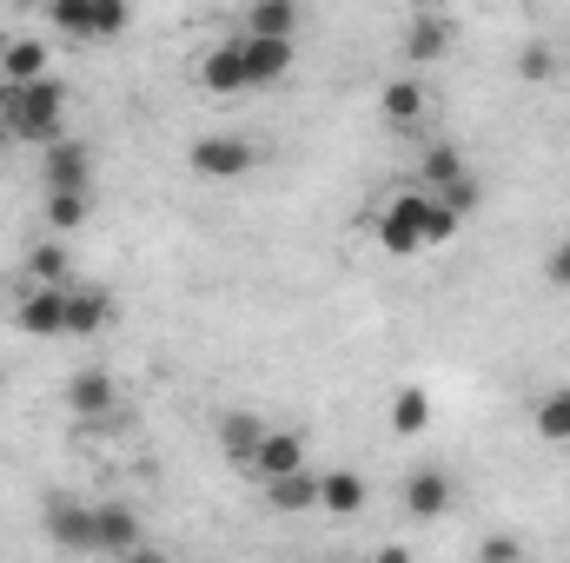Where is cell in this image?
I'll return each instance as SVG.
<instances>
[{
  "label": "cell",
  "instance_id": "6da1fadb",
  "mask_svg": "<svg viewBox=\"0 0 570 563\" xmlns=\"http://www.w3.org/2000/svg\"><path fill=\"white\" fill-rule=\"evenodd\" d=\"M0 120H7V134H13V140H27V146L60 140V134H67V80H60V73L20 80V87L7 93Z\"/></svg>",
  "mask_w": 570,
  "mask_h": 563
},
{
  "label": "cell",
  "instance_id": "7a4b0ae2",
  "mask_svg": "<svg viewBox=\"0 0 570 563\" xmlns=\"http://www.w3.org/2000/svg\"><path fill=\"white\" fill-rule=\"evenodd\" d=\"M186 166H193V179L239 186L246 172H259V140H246V134H199L186 146Z\"/></svg>",
  "mask_w": 570,
  "mask_h": 563
},
{
  "label": "cell",
  "instance_id": "3957f363",
  "mask_svg": "<svg viewBox=\"0 0 570 563\" xmlns=\"http://www.w3.org/2000/svg\"><path fill=\"white\" fill-rule=\"evenodd\" d=\"M40 186L47 192H94V146L60 134L40 146Z\"/></svg>",
  "mask_w": 570,
  "mask_h": 563
},
{
  "label": "cell",
  "instance_id": "277c9868",
  "mask_svg": "<svg viewBox=\"0 0 570 563\" xmlns=\"http://www.w3.org/2000/svg\"><path fill=\"white\" fill-rule=\"evenodd\" d=\"M379 246L392 259H419L425 253V186L419 192H399L385 213H379Z\"/></svg>",
  "mask_w": 570,
  "mask_h": 563
},
{
  "label": "cell",
  "instance_id": "5b68a950",
  "mask_svg": "<svg viewBox=\"0 0 570 563\" xmlns=\"http://www.w3.org/2000/svg\"><path fill=\"white\" fill-rule=\"evenodd\" d=\"M199 87H206L213 100H226V93H253V80H246V33H226L219 47L199 53Z\"/></svg>",
  "mask_w": 570,
  "mask_h": 563
},
{
  "label": "cell",
  "instance_id": "8992f818",
  "mask_svg": "<svg viewBox=\"0 0 570 563\" xmlns=\"http://www.w3.org/2000/svg\"><path fill=\"white\" fill-rule=\"evenodd\" d=\"M13 325L27 338H67V285H20Z\"/></svg>",
  "mask_w": 570,
  "mask_h": 563
},
{
  "label": "cell",
  "instance_id": "52a82bcc",
  "mask_svg": "<svg viewBox=\"0 0 570 563\" xmlns=\"http://www.w3.org/2000/svg\"><path fill=\"white\" fill-rule=\"evenodd\" d=\"M40 524H47V537H53L60 551H100V537H94V504H73V497H47Z\"/></svg>",
  "mask_w": 570,
  "mask_h": 563
},
{
  "label": "cell",
  "instance_id": "ba28073f",
  "mask_svg": "<svg viewBox=\"0 0 570 563\" xmlns=\"http://www.w3.org/2000/svg\"><path fill=\"white\" fill-rule=\"evenodd\" d=\"M451 504H458V484H451V471H444V464H419V471L405 477V511H412L419 524L444 517Z\"/></svg>",
  "mask_w": 570,
  "mask_h": 563
},
{
  "label": "cell",
  "instance_id": "9c48e42d",
  "mask_svg": "<svg viewBox=\"0 0 570 563\" xmlns=\"http://www.w3.org/2000/svg\"><path fill=\"white\" fill-rule=\"evenodd\" d=\"M67 412L73 418H114V405H120V385H114V372H100V365H87V372H73L67 378Z\"/></svg>",
  "mask_w": 570,
  "mask_h": 563
},
{
  "label": "cell",
  "instance_id": "30bf717a",
  "mask_svg": "<svg viewBox=\"0 0 570 563\" xmlns=\"http://www.w3.org/2000/svg\"><path fill=\"white\" fill-rule=\"evenodd\" d=\"M292 60H298V40H285V33H246V80L253 87H279L285 73H292Z\"/></svg>",
  "mask_w": 570,
  "mask_h": 563
},
{
  "label": "cell",
  "instance_id": "8fae6325",
  "mask_svg": "<svg viewBox=\"0 0 570 563\" xmlns=\"http://www.w3.org/2000/svg\"><path fill=\"white\" fill-rule=\"evenodd\" d=\"M107 318H114V292L107 285L67 279V338H94V332H107Z\"/></svg>",
  "mask_w": 570,
  "mask_h": 563
},
{
  "label": "cell",
  "instance_id": "7c38bea8",
  "mask_svg": "<svg viewBox=\"0 0 570 563\" xmlns=\"http://www.w3.org/2000/svg\"><path fill=\"white\" fill-rule=\"evenodd\" d=\"M94 537H100L107 557H134V551H146V531H140V517H134L127 504H94Z\"/></svg>",
  "mask_w": 570,
  "mask_h": 563
},
{
  "label": "cell",
  "instance_id": "4fadbf2b",
  "mask_svg": "<svg viewBox=\"0 0 570 563\" xmlns=\"http://www.w3.org/2000/svg\"><path fill=\"white\" fill-rule=\"evenodd\" d=\"M298 20H305L298 0H246L239 7V33H285V40H298Z\"/></svg>",
  "mask_w": 570,
  "mask_h": 563
},
{
  "label": "cell",
  "instance_id": "5bb4252c",
  "mask_svg": "<svg viewBox=\"0 0 570 563\" xmlns=\"http://www.w3.org/2000/svg\"><path fill=\"white\" fill-rule=\"evenodd\" d=\"M372 504V484L358 477V471H325L318 477V511H332V517H358Z\"/></svg>",
  "mask_w": 570,
  "mask_h": 563
},
{
  "label": "cell",
  "instance_id": "9a60e30c",
  "mask_svg": "<svg viewBox=\"0 0 570 563\" xmlns=\"http://www.w3.org/2000/svg\"><path fill=\"white\" fill-rule=\"evenodd\" d=\"M451 33H458V27H451V20H444V13H412V33H405V53H412V60H419V67H431V60H444V53H451Z\"/></svg>",
  "mask_w": 570,
  "mask_h": 563
},
{
  "label": "cell",
  "instance_id": "2e32d148",
  "mask_svg": "<svg viewBox=\"0 0 570 563\" xmlns=\"http://www.w3.org/2000/svg\"><path fill=\"white\" fill-rule=\"evenodd\" d=\"M298 464H305V437H298V431H273V424H266L259 457H253V477H279V471H298Z\"/></svg>",
  "mask_w": 570,
  "mask_h": 563
},
{
  "label": "cell",
  "instance_id": "e0dca14e",
  "mask_svg": "<svg viewBox=\"0 0 570 563\" xmlns=\"http://www.w3.org/2000/svg\"><path fill=\"white\" fill-rule=\"evenodd\" d=\"M0 73L20 87V80H40V73H53V67H47V47H40L33 33H13V40H0Z\"/></svg>",
  "mask_w": 570,
  "mask_h": 563
},
{
  "label": "cell",
  "instance_id": "ac0fdd59",
  "mask_svg": "<svg viewBox=\"0 0 570 563\" xmlns=\"http://www.w3.org/2000/svg\"><path fill=\"white\" fill-rule=\"evenodd\" d=\"M67 279H73V246L53 233L27 253V285H67Z\"/></svg>",
  "mask_w": 570,
  "mask_h": 563
},
{
  "label": "cell",
  "instance_id": "d6986e66",
  "mask_svg": "<svg viewBox=\"0 0 570 563\" xmlns=\"http://www.w3.org/2000/svg\"><path fill=\"white\" fill-rule=\"evenodd\" d=\"M259 437H266V424L253 418V412H233V418H219V451H226L239 471H253V457H259Z\"/></svg>",
  "mask_w": 570,
  "mask_h": 563
},
{
  "label": "cell",
  "instance_id": "ffe728a7",
  "mask_svg": "<svg viewBox=\"0 0 570 563\" xmlns=\"http://www.w3.org/2000/svg\"><path fill=\"white\" fill-rule=\"evenodd\" d=\"M266 504H273V511H318V477H312L305 464L266 477Z\"/></svg>",
  "mask_w": 570,
  "mask_h": 563
},
{
  "label": "cell",
  "instance_id": "44dd1931",
  "mask_svg": "<svg viewBox=\"0 0 570 563\" xmlns=\"http://www.w3.org/2000/svg\"><path fill=\"white\" fill-rule=\"evenodd\" d=\"M425 107H431L425 80H392V87L379 93V113H385L392 127H419V120H425Z\"/></svg>",
  "mask_w": 570,
  "mask_h": 563
},
{
  "label": "cell",
  "instance_id": "7402d4cb",
  "mask_svg": "<svg viewBox=\"0 0 570 563\" xmlns=\"http://www.w3.org/2000/svg\"><path fill=\"white\" fill-rule=\"evenodd\" d=\"M431 431V392L425 385H399L392 392V437H425Z\"/></svg>",
  "mask_w": 570,
  "mask_h": 563
},
{
  "label": "cell",
  "instance_id": "603a6c76",
  "mask_svg": "<svg viewBox=\"0 0 570 563\" xmlns=\"http://www.w3.org/2000/svg\"><path fill=\"white\" fill-rule=\"evenodd\" d=\"M47 27H53V33H73V40H94L100 0H47Z\"/></svg>",
  "mask_w": 570,
  "mask_h": 563
},
{
  "label": "cell",
  "instance_id": "cb8c5ba5",
  "mask_svg": "<svg viewBox=\"0 0 570 563\" xmlns=\"http://www.w3.org/2000/svg\"><path fill=\"white\" fill-rule=\"evenodd\" d=\"M87 213H94V192H47V233L73 239L87 226Z\"/></svg>",
  "mask_w": 570,
  "mask_h": 563
},
{
  "label": "cell",
  "instance_id": "d4e9b609",
  "mask_svg": "<svg viewBox=\"0 0 570 563\" xmlns=\"http://www.w3.org/2000/svg\"><path fill=\"white\" fill-rule=\"evenodd\" d=\"M531 424H538V437H551V444H570V385L544 392V398H538V412H531Z\"/></svg>",
  "mask_w": 570,
  "mask_h": 563
},
{
  "label": "cell",
  "instance_id": "484cf974",
  "mask_svg": "<svg viewBox=\"0 0 570 563\" xmlns=\"http://www.w3.org/2000/svg\"><path fill=\"white\" fill-rule=\"evenodd\" d=\"M458 172H471L464 152H458L451 140H431L425 159H419V179H425V186H444V179H458Z\"/></svg>",
  "mask_w": 570,
  "mask_h": 563
},
{
  "label": "cell",
  "instance_id": "4316f807",
  "mask_svg": "<svg viewBox=\"0 0 570 563\" xmlns=\"http://www.w3.org/2000/svg\"><path fill=\"white\" fill-rule=\"evenodd\" d=\"M458 226H464V213H458V206H444V199L425 186V253H431V246H451V239H458Z\"/></svg>",
  "mask_w": 570,
  "mask_h": 563
},
{
  "label": "cell",
  "instance_id": "83f0119b",
  "mask_svg": "<svg viewBox=\"0 0 570 563\" xmlns=\"http://www.w3.org/2000/svg\"><path fill=\"white\" fill-rule=\"evenodd\" d=\"M431 192H438L444 206H458L464 219H471V213L484 206V186H478V172H458V179H444V186H431Z\"/></svg>",
  "mask_w": 570,
  "mask_h": 563
},
{
  "label": "cell",
  "instance_id": "f1b7e54d",
  "mask_svg": "<svg viewBox=\"0 0 570 563\" xmlns=\"http://www.w3.org/2000/svg\"><path fill=\"white\" fill-rule=\"evenodd\" d=\"M518 73H524V87H544V80H558V53H551L544 40H531V47L518 53Z\"/></svg>",
  "mask_w": 570,
  "mask_h": 563
},
{
  "label": "cell",
  "instance_id": "f546056e",
  "mask_svg": "<svg viewBox=\"0 0 570 563\" xmlns=\"http://www.w3.org/2000/svg\"><path fill=\"white\" fill-rule=\"evenodd\" d=\"M544 279L558 285V292H570V239H558V246H551V259H544Z\"/></svg>",
  "mask_w": 570,
  "mask_h": 563
},
{
  "label": "cell",
  "instance_id": "4dcf8cb0",
  "mask_svg": "<svg viewBox=\"0 0 570 563\" xmlns=\"http://www.w3.org/2000/svg\"><path fill=\"white\" fill-rule=\"evenodd\" d=\"M478 551H484V557H518V537H484Z\"/></svg>",
  "mask_w": 570,
  "mask_h": 563
},
{
  "label": "cell",
  "instance_id": "1f68e13d",
  "mask_svg": "<svg viewBox=\"0 0 570 563\" xmlns=\"http://www.w3.org/2000/svg\"><path fill=\"white\" fill-rule=\"evenodd\" d=\"M7 93H13V80H7V73H0V107H7Z\"/></svg>",
  "mask_w": 570,
  "mask_h": 563
},
{
  "label": "cell",
  "instance_id": "d6a6232c",
  "mask_svg": "<svg viewBox=\"0 0 570 563\" xmlns=\"http://www.w3.org/2000/svg\"><path fill=\"white\" fill-rule=\"evenodd\" d=\"M7 146H13V134H7V120H0V152H7Z\"/></svg>",
  "mask_w": 570,
  "mask_h": 563
}]
</instances>
